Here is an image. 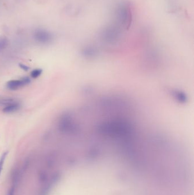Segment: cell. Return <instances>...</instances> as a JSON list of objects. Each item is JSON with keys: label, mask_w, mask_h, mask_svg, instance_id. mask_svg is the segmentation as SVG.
Instances as JSON below:
<instances>
[{"label": "cell", "mask_w": 194, "mask_h": 195, "mask_svg": "<svg viewBox=\"0 0 194 195\" xmlns=\"http://www.w3.org/2000/svg\"><path fill=\"white\" fill-rule=\"evenodd\" d=\"M35 39L40 43H47L51 41V34L44 30H37L34 34Z\"/></svg>", "instance_id": "obj_4"}, {"label": "cell", "mask_w": 194, "mask_h": 195, "mask_svg": "<svg viewBox=\"0 0 194 195\" xmlns=\"http://www.w3.org/2000/svg\"><path fill=\"white\" fill-rule=\"evenodd\" d=\"M31 83L30 78L25 77L19 79L11 80L8 81L6 84V87L10 90H17L21 89Z\"/></svg>", "instance_id": "obj_3"}, {"label": "cell", "mask_w": 194, "mask_h": 195, "mask_svg": "<svg viewBox=\"0 0 194 195\" xmlns=\"http://www.w3.org/2000/svg\"><path fill=\"white\" fill-rule=\"evenodd\" d=\"M8 43L9 41L6 37H0V52L7 48Z\"/></svg>", "instance_id": "obj_7"}, {"label": "cell", "mask_w": 194, "mask_h": 195, "mask_svg": "<svg viewBox=\"0 0 194 195\" xmlns=\"http://www.w3.org/2000/svg\"><path fill=\"white\" fill-rule=\"evenodd\" d=\"M19 66L20 67V68H21L22 70H24V71H29V69H30V67H29L28 66L25 65V64H19Z\"/></svg>", "instance_id": "obj_10"}, {"label": "cell", "mask_w": 194, "mask_h": 195, "mask_svg": "<svg viewBox=\"0 0 194 195\" xmlns=\"http://www.w3.org/2000/svg\"><path fill=\"white\" fill-rule=\"evenodd\" d=\"M121 36V27L117 24L104 27L100 33L101 38L107 43H115Z\"/></svg>", "instance_id": "obj_2"}, {"label": "cell", "mask_w": 194, "mask_h": 195, "mask_svg": "<svg viewBox=\"0 0 194 195\" xmlns=\"http://www.w3.org/2000/svg\"><path fill=\"white\" fill-rule=\"evenodd\" d=\"M18 101L19 100L16 98H0V106L5 107Z\"/></svg>", "instance_id": "obj_6"}, {"label": "cell", "mask_w": 194, "mask_h": 195, "mask_svg": "<svg viewBox=\"0 0 194 195\" xmlns=\"http://www.w3.org/2000/svg\"><path fill=\"white\" fill-rule=\"evenodd\" d=\"M21 108V104L19 101H18L13 103L9 104L3 108L2 111L6 114H12L17 112Z\"/></svg>", "instance_id": "obj_5"}, {"label": "cell", "mask_w": 194, "mask_h": 195, "mask_svg": "<svg viewBox=\"0 0 194 195\" xmlns=\"http://www.w3.org/2000/svg\"><path fill=\"white\" fill-rule=\"evenodd\" d=\"M43 72L42 69L41 68H35L34 70H33L31 73V77L34 79H36V78H38L40 76V75L42 74Z\"/></svg>", "instance_id": "obj_9"}, {"label": "cell", "mask_w": 194, "mask_h": 195, "mask_svg": "<svg viewBox=\"0 0 194 195\" xmlns=\"http://www.w3.org/2000/svg\"><path fill=\"white\" fill-rule=\"evenodd\" d=\"M8 155V151H5L2 154V155L0 157V176L1 175L2 169L3 168L4 163H5V161L6 160V159Z\"/></svg>", "instance_id": "obj_8"}, {"label": "cell", "mask_w": 194, "mask_h": 195, "mask_svg": "<svg viewBox=\"0 0 194 195\" xmlns=\"http://www.w3.org/2000/svg\"><path fill=\"white\" fill-rule=\"evenodd\" d=\"M117 25L121 27L129 29L132 22L131 8L127 3H120L116 10Z\"/></svg>", "instance_id": "obj_1"}, {"label": "cell", "mask_w": 194, "mask_h": 195, "mask_svg": "<svg viewBox=\"0 0 194 195\" xmlns=\"http://www.w3.org/2000/svg\"><path fill=\"white\" fill-rule=\"evenodd\" d=\"M14 187H12L9 191L8 192V195H14Z\"/></svg>", "instance_id": "obj_11"}]
</instances>
